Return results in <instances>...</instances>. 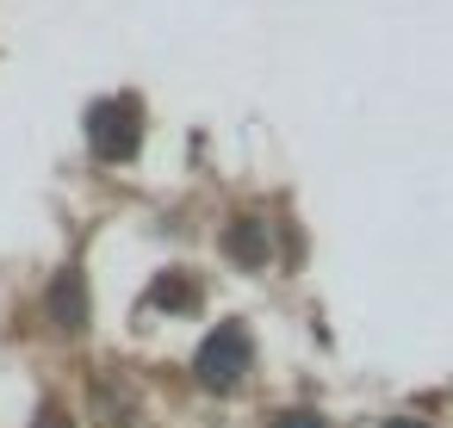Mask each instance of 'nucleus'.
Listing matches in <instances>:
<instances>
[{
	"label": "nucleus",
	"mask_w": 453,
	"mask_h": 428,
	"mask_svg": "<svg viewBox=\"0 0 453 428\" xmlns=\"http://www.w3.org/2000/svg\"><path fill=\"white\" fill-rule=\"evenodd\" d=\"M273 428H329V422H323L317 409H286V416H280Z\"/></svg>",
	"instance_id": "7"
},
{
	"label": "nucleus",
	"mask_w": 453,
	"mask_h": 428,
	"mask_svg": "<svg viewBox=\"0 0 453 428\" xmlns=\"http://www.w3.org/2000/svg\"><path fill=\"white\" fill-rule=\"evenodd\" d=\"M193 372H199L205 391H236L242 372H249V329H242V323H218V329L199 341Z\"/></svg>",
	"instance_id": "1"
},
{
	"label": "nucleus",
	"mask_w": 453,
	"mask_h": 428,
	"mask_svg": "<svg viewBox=\"0 0 453 428\" xmlns=\"http://www.w3.org/2000/svg\"><path fill=\"white\" fill-rule=\"evenodd\" d=\"M38 428H69V422H63V409H44V416H38Z\"/></svg>",
	"instance_id": "8"
},
{
	"label": "nucleus",
	"mask_w": 453,
	"mask_h": 428,
	"mask_svg": "<svg viewBox=\"0 0 453 428\" xmlns=\"http://www.w3.org/2000/svg\"><path fill=\"white\" fill-rule=\"evenodd\" d=\"M385 428H428V422H416V416H391Z\"/></svg>",
	"instance_id": "9"
},
{
	"label": "nucleus",
	"mask_w": 453,
	"mask_h": 428,
	"mask_svg": "<svg viewBox=\"0 0 453 428\" xmlns=\"http://www.w3.org/2000/svg\"><path fill=\"white\" fill-rule=\"evenodd\" d=\"M150 304H156V310H193V304H199L193 273H162V279L150 286Z\"/></svg>",
	"instance_id": "6"
},
{
	"label": "nucleus",
	"mask_w": 453,
	"mask_h": 428,
	"mask_svg": "<svg viewBox=\"0 0 453 428\" xmlns=\"http://www.w3.org/2000/svg\"><path fill=\"white\" fill-rule=\"evenodd\" d=\"M44 310H50V323L63 329V335H75L81 323H88V286H81V273L69 267V273H57V286L44 292Z\"/></svg>",
	"instance_id": "3"
},
{
	"label": "nucleus",
	"mask_w": 453,
	"mask_h": 428,
	"mask_svg": "<svg viewBox=\"0 0 453 428\" xmlns=\"http://www.w3.org/2000/svg\"><path fill=\"white\" fill-rule=\"evenodd\" d=\"M88 143H94L100 162H131L137 143H143V112H137V100H100V106L88 112Z\"/></svg>",
	"instance_id": "2"
},
{
	"label": "nucleus",
	"mask_w": 453,
	"mask_h": 428,
	"mask_svg": "<svg viewBox=\"0 0 453 428\" xmlns=\"http://www.w3.org/2000/svg\"><path fill=\"white\" fill-rule=\"evenodd\" d=\"M94 409H100V422H112V428H131V422H137V397H131L112 372L94 378Z\"/></svg>",
	"instance_id": "4"
},
{
	"label": "nucleus",
	"mask_w": 453,
	"mask_h": 428,
	"mask_svg": "<svg viewBox=\"0 0 453 428\" xmlns=\"http://www.w3.org/2000/svg\"><path fill=\"white\" fill-rule=\"evenodd\" d=\"M224 248H230V261L261 267V261H267V230H261L255 218H236V224H230V236H224Z\"/></svg>",
	"instance_id": "5"
}]
</instances>
